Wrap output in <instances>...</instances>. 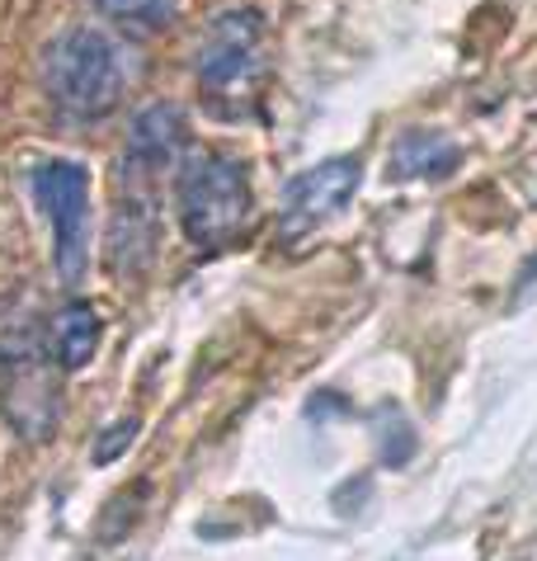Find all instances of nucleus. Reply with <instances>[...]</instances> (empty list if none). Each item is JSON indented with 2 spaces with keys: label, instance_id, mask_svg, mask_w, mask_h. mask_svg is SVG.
I'll return each mask as SVG.
<instances>
[{
  "label": "nucleus",
  "instance_id": "f257e3e1",
  "mask_svg": "<svg viewBox=\"0 0 537 561\" xmlns=\"http://www.w3.org/2000/svg\"><path fill=\"white\" fill-rule=\"evenodd\" d=\"M43 85L67 118H108L128 90V71H123L118 48L108 43L100 28H71L61 34L43 61Z\"/></svg>",
  "mask_w": 537,
  "mask_h": 561
},
{
  "label": "nucleus",
  "instance_id": "f03ea898",
  "mask_svg": "<svg viewBox=\"0 0 537 561\" xmlns=\"http://www.w3.org/2000/svg\"><path fill=\"white\" fill-rule=\"evenodd\" d=\"M264 14L250 5L222 10L198 48V95L217 114H245L264 85Z\"/></svg>",
  "mask_w": 537,
  "mask_h": 561
},
{
  "label": "nucleus",
  "instance_id": "7ed1b4c3",
  "mask_svg": "<svg viewBox=\"0 0 537 561\" xmlns=\"http://www.w3.org/2000/svg\"><path fill=\"white\" fill-rule=\"evenodd\" d=\"M180 222L198 251H222L250 222V180L231 156H194L180 170Z\"/></svg>",
  "mask_w": 537,
  "mask_h": 561
},
{
  "label": "nucleus",
  "instance_id": "20e7f679",
  "mask_svg": "<svg viewBox=\"0 0 537 561\" xmlns=\"http://www.w3.org/2000/svg\"><path fill=\"white\" fill-rule=\"evenodd\" d=\"M34 198L43 217L53 222V264L61 274V284H81L90 270V170L76 161H47L34 175Z\"/></svg>",
  "mask_w": 537,
  "mask_h": 561
},
{
  "label": "nucleus",
  "instance_id": "39448f33",
  "mask_svg": "<svg viewBox=\"0 0 537 561\" xmlns=\"http://www.w3.org/2000/svg\"><path fill=\"white\" fill-rule=\"evenodd\" d=\"M358 190V161L354 156H335L302 170L288 190H283V241L307 237L311 227H321L325 217H335Z\"/></svg>",
  "mask_w": 537,
  "mask_h": 561
},
{
  "label": "nucleus",
  "instance_id": "423d86ee",
  "mask_svg": "<svg viewBox=\"0 0 537 561\" xmlns=\"http://www.w3.org/2000/svg\"><path fill=\"white\" fill-rule=\"evenodd\" d=\"M156 245H161V208H156L151 180H128L108 222V264L118 278H141L156 264Z\"/></svg>",
  "mask_w": 537,
  "mask_h": 561
},
{
  "label": "nucleus",
  "instance_id": "0eeeda50",
  "mask_svg": "<svg viewBox=\"0 0 537 561\" xmlns=\"http://www.w3.org/2000/svg\"><path fill=\"white\" fill-rule=\"evenodd\" d=\"M53 358H24V364H5V420L24 439H53L57 420H61V387L53 378Z\"/></svg>",
  "mask_w": 537,
  "mask_h": 561
},
{
  "label": "nucleus",
  "instance_id": "6e6552de",
  "mask_svg": "<svg viewBox=\"0 0 537 561\" xmlns=\"http://www.w3.org/2000/svg\"><path fill=\"white\" fill-rule=\"evenodd\" d=\"M188 142V123L180 104H151L133 118L128 151H123V175L128 180H161L175 170L180 151Z\"/></svg>",
  "mask_w": 537,
  "mask_h": 561
},
{
  "label": "nucleus",
  "instance_id": "1a4fd4ad",
  "mask_svg": "<svg viewBox=\"0 0 537 561\" xmlns=\"http://www.w3.org/2000/svg\"><path fill=\"white\" fill-rule=\"evenodd\" d=\"M462 165V147L448 133H401V142L391 147V180H448Z\"/></svg>",
  "mask_w": 537,
  "mask_h": 561
},
{
  "label": "nucleus",
  "instance_id": "9d476101",
  "mask_svg": "<svg viewBox=\"0 0 537 561\" xmlns=\"http://www.w3.org/2000/svg\"><path fill=\"white\" fill-rule=\"evenodd\" d=\"M100 331H104L100 311L90 302H81V298L67 302L53 321H47V354H53V364L67 368V373L85 368L94 358V350H100Z\"/></svg>",
  "mask_w": 537,
  "mask_h": 561
},
{
  "label": "nucleus",
  "instance_id": "9b49d317",
  "mask_svg": "<svg viewBox=\"0 0 537 561\" xmlns=\"http://www.w3.org/2000/svg\"><path fill=\"white\" fill-rule=\"evenodd\" d=\"M94 10H100L104 20H114L123 34L156 38L161 28H170V20H175V10H180V0H94Z\"/></svg>",
  "mask_w": 537,
  "mask_h": 561
},
{
  "label": "nucleus",
  "instance_id": "f8f14e48",
  "mask_svg": "<svg viewBox=\"0 0 537 561\" xmlns=\"http://www.w3.org/2000/svg\"><path fill=\"white\" fill-rule=\"evenodd\" d=\"M137 415H123L118 420V425H108L104 430V439L100 444H94V462H114V458H123V454H128V444L137 439Z\"/></svg>",
  "mask_w": 537,
  "mask_h": 561
},
{
  "label": "nucleus",
  "instance_id": "ddd939ff",
  "mask_svg": "<svg viewBox=\"0 0 537 561\" xmlns=\"http://www.w3.org/2000/svg\"><path fill=\"white\" fill-rule=\"evenodd\" d=\"M537 298V255L524 264V274H518V284H514V307H524Z\"/></svg>",
  "mask_w": 537,
  "mask_h": 561
}]
</instances>
